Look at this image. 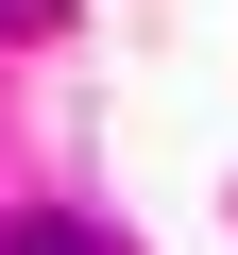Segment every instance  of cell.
<instances>
[{
    "mask_svg": "<svg viewBox=\"0 0 238 255\" xmlns=\"http://www.w3.org/2000/svg\"><path fill=\"white\" fill-rule=\"evenodd\" d=\"M0 255H119V238H102V221H68V204H34V221L0 238Z\"/></svg>",
    "mask_w": 238,
    "mask_h": 255,
    "instance_id": "6da1fadb",
    "label": "cell"
}]
</instances>
